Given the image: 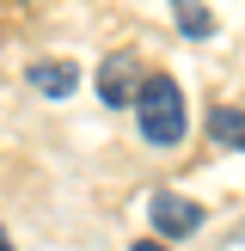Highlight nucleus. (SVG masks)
Wrapping results in <instances>:
<instances>
[{"mask_svg": "<svg viewBox=\"0 0 245 251\" xmlns=\"http://www.w3.org/2000/svg\"><path fill=\"white\" fill-rule=\"evenodd\" d=\"M135 123H141V141H147V147H178V141H184L190 110H184V92H178L172 74H147V80H141Z\"/></svg>", "mask_w": 245, "mask_h": 251, "instance_id": "f257e3e1", "label": "nucleus"}, {"mask_svg": "<svg viewBox=\"0 0 245 251\" xmlns=\"http://www.w3.org/2000/svg\"><path fill=\"white\" fill-rule=\"evenodd\" d=\"M147 215H153V233H159V239H190V233L208 221L202 202H190V196H178V190H159Z\"/></svg>", "mask_w": 245, "mask_h": 251, "instance_id": "f03ea898", "label": "nucleus"}, {"mask_svg": "<svg viewBox=\"0 0 245 251\" xmlns=\"http://www.w3.org/2000/svg\"><path fill=\"white\" fill-rule=\"evenodd\" d=\"M141 61L129 55V49H122V55H104V68H98V98H104L110 110L117 104H135V98H141Z\"/></svg>", "mask_w": 245, "mask_h": 251, "instance_id": "7ed1b4c3", "label": "nucleus"}, {"mask_svg": "<svg viewBox=\"0 0 245 251\" xmlns=\"http://www.w3.org/2000/svg\"><path fill=\"white\" fill-rule=\"evenodd\" d=\"M24 86L43 92V98H74L80 68H74V61H31V68H24Z\"/></svg>", "mask_w": 245, "mask_h": 251, "instance_id": "20e7f679", "label": "nucleus"}, {"mask_svg": "<svg viewBox=\"0 0 245 251\" xmlns=\"http://www.w3.org/2000/svg\"><path fill=\"white\" fill-rule=\"evenodd\" d=\"M208 135H215V147H239L245 153V110L239 104H215L208 110Z\"/></svg>", "mask_w": 245, "mask_h": 251, "instance_id": "39448f33", "label": "nucleus"}, {"mask_svg": "<svg viewBox=\"0 0 245 251\" xmlns=\"http://www.w3.org/2000/svg\"><path fill=\"white\" fill-rule=\"evenodd\" d=\"M172 19L184 25V37H215V12L202 0H172Z\"/></svg>", "mask_w": 245, "mask_h": 251, "instance_id": "423d86ee", "label": "nucleus"}, {"mask_svg": "<svg viewBox=\"0 0 245 251\" xmlns=\"http://www.w3.org/2000/svg\"><path fill=\"white\" fill-rule=\"evenodd\" d=\"M135 251H172L166 239H141V245H135Z\"/></svg>", "mask_w": 245, "mask_h": 251, "instance_id": "0eeeda50", "label": "nucleus"}, {"mask_svg": "<svg viewBox=\"0 0 245 251\" xmlns=\"http://www.w3.org/2000/svg\"><path fill=\"white\" fill-rule=\"evenodd\" d=\"M0 251H12V239H6V227H0Z\"/></svg>", "mask_w": 245, "mask_h": 251, "instance_id": "6e6552de", "label": "nucleus"}]
</instances>
